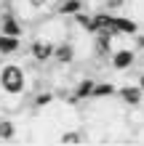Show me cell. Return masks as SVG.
Wrapping results in <instances>:
<instances>
[{
    "instance_id": "cell-1",
    "label": "cell",
    "mask_w": 144,
    "mask_h": 146,
    "mask_svg": "<svg viewBox=\"0 0 144 146\" xmlns=\"http://www.w3.org/2000/svg\"><path fill=\"white\" fill-rule=\"evenodd\" d=\"M0 90L5 96L19 98L27 93V72L21 64H3L0 66Z\"/></svg>"
},
{
    "instance_id": "cell-2",
    "label": "cell",
    "mask_w": 144,
    "mask_h": 146,
    "mask_svg": "<svg viewBox=\"0 0 144 146\" xmlns=\"http://www.w3.org/2000/svg\"><path fill=\"white\" fill-rule=\"evenodd\" d=\"M29 56H32V61H38V64H48L51 56H54V42H51V40H43V37L32 40Z\"/></svg>"
},
{
    "instance_id": "cell-3",
    "label": "cell",
    "mask_w": 144,
    "mask_h": 146,
    "mask_svg": "<svg viewBox=\"0 0 144 146\" xmlns=\"http://www.w3.org/2000/svg\"><path fill=\"white\" fill-rule=\"evenodd\" d=\"M51 61H56V64H62V66L75 64V45H72L70 40L54 42V56H51Z\"/></svg>"
},
{
    "instance_id": "cell-4",
    "label": "cell",
    "mask_w": 144,
    "mask_h": 146,
    "mask_svg": "<svg viewBox=\"0 0 144 146\" xmlns=\"http://www.w3.org/2000/svg\"><path fill=\"white\" fill-rule=\"evenodd\" d=\"M112 69L115 72H125V69H131L133 64H136V50H131V48H120V50H115L112 53Z\"/></svg>"
},
{
    "instance_id": "cell-5",
    "label": "cell",
    "mask_w": 144,
    "mask_h": 146,
    "mask_svg": "<svg viewBox=\"0 0 144 146\" xmlns=\"http://www.w3.org/2000/svg\"><path fill=\"white\" fill-rule=\"evenodd\" d=\"M117 96H120L123 104H128V106H139V104H141V98H144V90L139 88V85H125V88L117 90Z\"/></svg>"
},
{
    "instance_id": "cell-6",
    "label": "cell",
    "mask_w": 144,
    "mask_h": 146,
    "mask_svg": "<svg viewBox=\"0 0 144 146\" xmlns=\"http://www.w3.org/2000/svg\"><path fill=\"white\" fill-rule=\"evenodd\" d=\"M112 32L109 29H99L94 32V48H96V56H107L109 53V48H112Z\"/></svg>"
},
{
    "instance_id": "cell-7",
    "label": "cell",
    "mask_w": 144,
    "mask_h": 146,
    "mask_svg": "<svg viewBox=\"0 0 144 146\" xmlns=\"http://www.w3.org/2000/svg\"><path fill=\"white\" fill-rule=\"evenodd\" d=\"M0 32H3V35H13V37H21L24 27H21V21L16 19L13 13H5L3 19H0Z\"/></svg>"
},
{
    "instance_id": "cell-8",
    "label": "cell",
    "mask_w": 144,
    "mask_h": 146,
    "mask_svg": "<svg viewBox=\"0 0 144 146\" xmlns=\"http://www.w3.org/2000/svg\"><path fill=\"white\" fill-rule=\"evenodd\" d=\"M109 32H112V35H136V24H133L131 19L112 16V21H109Z\"/></svg>"
},
{
    "instance_id": "cell-9",
    "label": "cell",
    "mask_w": 144,
    "mask_h": 146,
    "mask_svg": "<svg viewBox=\"0 0 144 146\" xmlns=\"http://www.w3.org/2000/svg\"><path fill=\"white\" fill-rule=\"evenodd\" d=\"M21 50V37H13V35H3L0 32V56H13Z\"/></svg>"
},
{
    "instance_id": "cell-10",
    "label": "cell",
    "mask_w": 144,
    "mask_h": 146,
    "mask_svg": "<svg viewBox=\"0 0 144 146\" xmlns=\"http://www.w3.org/2000/svg\"><path fill=\"white\" fill-rule=\"evenodd\" d=\"M94 82H96V80H91V77H86V80H80L78 85H75V93H72V98H75V101H80V98H91V90H94Z\"/></svg>"
},
{
    "instance_id": "cell-11",
    "label": "cell",
    "mask_w": 144,
    "mask_h": 146,
    "mask_svg": "<svg viewBox=\"0 0 144 146\" xmlns=\"http://www.w3.org/2000/svg\"><path fill=\"white\" fill-rule=\"evenodd\" d=\"M117 88L112 82H94V90H91V96L94 98H104V96H115Z\"/></svg>"
},
{
    "instance_id": "cell-12",
    "label": "cell",
    "mask_w": 144,
    "mask_h": 146,
    "mask_svg": "<svg viewBox=\"0 0 144 146\" xmlns=\"http://www.w3.org/2000/svg\"><path fill=\"white\" fill-rule=\"evenodd\" d=\"M83 8V0H62L59 3V13L62 16H75Z\"/></svg>"
},
{
    "instance_id": "cell-13",
    "label": "cell",
    "mask_w": 144,
    "mask_h": 146,
    "mask_svg": "<svg viewBox=\"0 0 144 146\" xmlns=\"http://www.w3.org/2000/svg\"><path fill=\"white\" fill-rule=\"evenodd\" d=\"M16 138V125L11 119H0V141H13Z\"/></svg>"
},
{
    "instance_id": "cell-14",
    "label": "cell",
    "mask_w": 144,
    "mask_h": 146,
    "mask_svg": "<svg viewBox=\"0 0 144 146\" xmlns=\"http://www.w3.org/2000/svg\"><path fill=\"white\" fill-rule=\"evenodd\" d=\"M83 138H86V135H83L80 130H70V133H62V135H59V141H62V143H80Z\"/></svg>"
},
{
    "instance_id": "cell-15",
    "label": "cell",
    "mask_w": 144,
    "mask_h": 146,
    "mask_svg": "<svg viewBox=\"0 0 144 146\" xmlns=\"http://www.w3.org/2000/svg\"><path fill=\"white\" fill-rule=\"evenodd\" d=\"M51 101H54V93H51V90L38 93V96H35V106H38V109H43V106H48V104H51Z\"/></svg>"
},
{
    "instance_id": "cell-16",
    "label": "cell",
    "mask_w": 144,
    "mask_h": 146,
    "mask_svg": "<svg viewBox=\"0 0 144 146\" xmlns=\"http://www.w3.org/2000/svg\"><path fill=\"white\" fill-rule=\"evenodd\" d=\"M125 5V0H101V11H120V8Z\"/></svg>"
},
{
    "instance_id": "cell-17",
    "label": "cell",
    "mask_w": 144,
    "mask_h": 146,
    "mask_svg": "<svg viewBox=\"0 0 144 146\" xmlns=\"http://www.w3.org/2000/svg\"><path fill=\"white\" fill-rule=\"evenodd\" d=\"M27 5L32 8V11H46V8L51 5V0H27Z\"/></svg>"
},
{
    "instance_id": "cell-18",
    "label": "cell",
    "mask_w": 144,
    "mask_h": 146,
    "mask_svg": "<svg viewBox=\"0 0 144 146\" xmlns=\"http://www.w3.org/2000/svg\"><path fill=\"white\" fill-rule=\"evenodd\" d=\"M136 48L144 50V35H136Z\"/></svg>"
},
{
    "instance_id": "cell-19",
    "label": "cell",
    "mask_w": 144,
    "mask_h": 146,
    "mask_svg": "<svg viewBox=\"0 0 144 146\" xmlns=\"http://www.w3.org/2000/svg\"><path fill=\"white\" fill-rule=\"evenodd\" d=\"M139 88H141V90H144V74H141V77H139Z\"/></svg>"
}]
</instances>
